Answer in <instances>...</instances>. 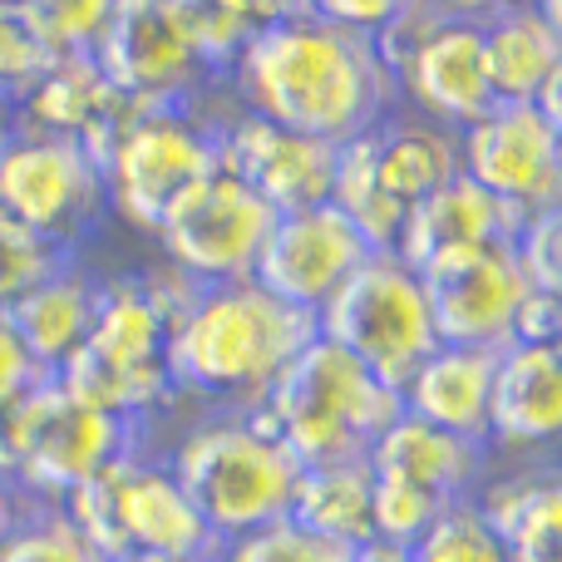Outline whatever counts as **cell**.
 Segmentation results:
<instances>
[{
	"mask_svg": "<svg viewBox=\"0 0 562 562\" xmlns=\"http://www.w3.org/2000/svg\"><path fill=\"white\" fill-rule=\"evenodd\" d=\"M213 562H356V548L321 538L311 528H301L296 518H277L267 528H252L243 538H223Z\"/></svg>",
	"mask_w": 562,
	"mask_h": 562,
	"instance_id": "29",
	"label": "cell"
},
{
	"mask_svg": "<svg viewBox=\"0 0 562 562\" xmlns=\"http://www.w3.org/2000/svg\"><path fill=\"white\" fill-rule=\"evenodd\" d=\"M449 178H459V134L409 109H390L375 128L340 144L330 203L366 233L370 247H395L405 217Z\"/></svg>",
	"mask_w": 562,
	"mask_h": 562,
	"instance_id": "10",
	"label": "cell"
},
{
	"mask_svg": "<svg viewBox=\"0 0 562 562\" xmlns=\"http://www.w3.org/2000/svg\"><path fill=\"white\" fill-rule=\"evenodd\" d=\"M119 562H158V558H119Z\"/></svg>",
	"mask_w": 562,
	"mask_h": 562,
	"instance_id": "46",
	"label": "cell"
},
{
	"mask_svg": "<svg viewBox=\"0 0 562 562\" xmlns=\"http://www.w3.org/2000/svg\"><path fill=\"white\" fill-rule=\"evenodd\" d=\"M370 488H375V538L415 543L449 508L474 504L494 454L479 439H459L415 415H400L370 445Z\"/></svg>",
	"mask_w": 562,
	"mask_h": 562,
	"instance_id": "12",
	"label": "cell"
},
{
	"mask_svg": "<svg viewBox=\"0 0 562 562\" xmlns=\"http://www.w3.org/2000/svg\"><path fill=\"white\" fill-rule=\"evenodd\" d=\"M429 281L439 340L479 350H508L514 340H553L558 296L528 277L518 243L488 247Z\"/></svg>",
	"mask_w": 562,
	"mask_h": 562,
	"instance_id": "15",
	"label": "cell"
},
{
	"mask_svg": "<svg viewBox=\"0 0 562 562\" xmlns=\"http://www.w3.org/2000/svg\"><path fill=\"white\" fill-rule=\"evenodd\" d=\"M518 257H524L528 277L543 291L562 296V213L543 217V223H528L518 233Z\"/></svg>",
	"mask_w": 562,
	"mask_h": 562,
	"instance_id": "34",
	"label": "cell"
},
{
	"mask_svg": "<svg viewBox=\"0 0 562 562\" xmlns=\"http://www.w3.org/2000/svg\"><path fill=\"white\" fill-rule=\"evenodd\" d=\"M316 336L356 356L390 390H405L419 360L439 346V321L429 281L400 252L375 247L340 291L316 311Z\"/></svg>",
	"mask_w": 562,
	"mask_h": 562,
	"instance_id": "11",
	"label": "cell"
},
{
	"mask_svg": "<svg viewBox=\"0 0 562 562\" xmlns=\"http://www.w3.org/2000/svg\"><path fill=\"white\" fill-rule=\"evenodd\" d=\"M0 562H109V558L79 533L75 518L59 504H35L25 514V524L5 538Z\"/></svg>",
	"mask_w": 562,
	"mask_h": 562,
	"instance_id": "31",
	"label": "cell"
},
{
	"mask_svg": "<svg viewBox=\"0 0 562 562\" xmlns=\"http://www.w3.org/2000/svg\"><path fill=\"white\" fill-rule=\"evenodd\" d=\"M445 15H454V20H488L494 10H504L498 0H435Z\"/></svg>",
	"mask_w": 562,
	"mask_h": 562,
	"instance_id": "40",
	"label": "cell"
},
{
	"mask_svg": "<svg viewBox=\"0 0 562 562\" xmlns=\"http://www.w3.org/2000/svg\"><path fill=\"white\" fill-rule=\"evenodd\" d=\"M498 5L508 10V5H538V0H498Z\"/></svg>",
	"mask_w": 562,
	"mask_h": 562,
	"instance_id": "45",
	"label": "cell"
},
{
	"mask_svg": "<svg viewBox=\"0 0 562 562\" xmlns=\"http://www.w3.org/2000/svg\"><path fill=\"white\" fill-rule=\"evenodd\" d=\"M291 518L321 538L346 548H366L375 538V488H370L366 459H336V464H301Z\"/></svg>",
	"mask_w": 562,
	"mask_h": 562,
	"instance_id": "27",
	"label": "cell"
},
{
	"mask_svg": "<svg viewBox=\"0 0 562 562\" xmlns=\"http://www.w3.org/2000/svg\"><path fill=\"white\" fill-rule=\"evenodd\" d=\"M494 375H498V350L454 346L439 340L419 370L405 380L400 405L405 415L439 425L459 439H479L488 445V415H494Z\"/></svg>",
	"mask_w": 562,
	"mask_h": 562,
	"instance_id": "24",
	"label": "cell"
},
{
	"mask_svg": "<svg viewBox=\"0 0 562 562\" xmlns=\"http://www.w3.org/2000/svg\"><path fill=\"white\" fill-rule=\"evenodd\" d=\"M35 508V498L25 494V488L15 484V479H5L0 474V548H5V538L15 533L20 524H25V514Z\"/></svg>",
	"mask_w": 562,
	"mask_h": 562,
	"instance_id": "38",
	"label": "cell"
},
{
	"mask_svg": "<svg viewBox=\"0 0 562 562\" xmlns=\"http://www.w3.org/2000/svg\"><path fill=\"white\" fill-rule=\"evenodd\" d=\"M508 562H562V459H494L474 498Z\"/></svg>",
	"mask_w": 562,
	"mask_h": 562,
	"instance_id": "23",
	"label": "cell"
},
{
	"mask_svg": "<svg viewBox=\"0 0 562 562\" xmlns=\"http://www.w3.org/2000/svg\"><path fill=\"white\" fill-rule=\"evenodd\" d=\"M40 380H45V370L30 360V350H25V340H20L10 311H0V405L20 400L30 385H40Z\"/></svg>",
	"mask_w": 562,
	"mask_h": 562,
	"instance_id": "36",
	"label": "cell"
},
{
	"mask_svg": "<svg viewBox=\"0 0 562 562\" xmlns=\"http://www.w3.org/2000/svg\"><path fill=\"white\" fill-rule=\"evenodd\" d=\"M356 562H409L405 543H390V538H370L366 548H356Z\"/></svg>",
	"mask_w": 562,
	"mask_h": 562,
	"instance_id": "41",
	"label": "cell"
},
{
	"mask_svg": "<svg viewBox=\"0 0 562 562\" xmlns=\"http://www.w3.org/2000/svg\"><path fill=\"white\" fill-rule=\"evenodd\" d=\"M336 158L340 148L326 138L247 114L237 104L223 109V168L243 178L272 213H301V207L330 203Z\"/></svg>",
	"mask_w": 562,
	"mask_h": 562,
	"instance_id": "18",
	"label": "cell"
},
{
	"mask_svg": "<svg viewBox=\"0 0 562 562\" xmlns=\"http://www.w3.org/2000/svg\"><path fill=\"white\" fill-rule=\"evenodd\" d=\"M504 243H518V223L508 217V207L494 193H484L474 178L459 173L405 217L390 252L405 257L419 277H439Z\"/></svg>",
	"mask_w": 562,
	"mask_h": 562,
	"instance_id": "21",
	"label": "cell"
},
{
	"mask_svg": "<svg viewBox=\"0 0 562 562\" xmlns=\"http://www.w3.org/2000/svg\"><path fill=\"white\" fill-rule=\"evenodd\" d=\"M409 5H415V0H311V10H316L321 20L360 30V35H380V30L395 15H405Z\"/></svg>",
	"mask_w": 562,
	"mask_h": 562,
	"instance_id": "35",
	"label": "cell"
},
{
	"mask_svg": "<svg viewBox=\"0 0 562 562\" xmlns=\"http://www.w3.org/2000/svg\"><path fill=\"white\" fill-rule=\"evenodd\" d=\"M25 10L55 55H94L119 0H25Z\"/></svg>",
	"mask_w": 562,
	"mask_h": 562,
	"instance_id": "33",
	"label": "cell"
},
{
	"mask_svg": "<svg viewBox=\"0 0 562 562\" xmlns=\"http://www.w3.org/2000/svg\"><path fill=\"white\" fill-rule=\"evenodd\" d=\"M223 109L227 94L207 104L134 109L99 158L109 217L154 237L164 217L223 168Z\"/></svg>",
	"mask_w": 562,
	"mask_h": 562,
	"instance_id": "9",
	"label": "cell"
},
{
	"mask_svg": "<svg viewBox=\"0 0 562 562\" xmlns=\"http://www.w3.org/2000/svg\"><path fill=\"white\" fill-rule=\"evenodd\" d=\"M134 109L138 104H128L109 85L94 55H55V65L20 99V124L40 128V134H65L75 144H85L94 158H104V148L114 144V134L124 128V119Z\"/></svg>",
	"mask_w": 562,
	"mask_h": 562,
	"instance_id": "22",
	"label": "cell"
},
{
	"mask_svg": "<svg viewBox=\"0 0 562 562\" xmlns=\"http://www.w3.org/2000/svg\"><path fill=\"white\" fill-rule=\"evenodd\" d=\"M375 45L395 85V109L459 134L498 104L484 69L479 20H454L435 0H415L380 30Z\"/></svg>",
	"mask_w": 562,
	"mask_h": 562,
	"instance_id": "13",
	"label": "cell"
},
{
	"mask_svg": "<svg viewBox=\"0 0 562 562\" xmlns=\"http://www.w3.org/2000/svg\"><path fill=\"white\" fill-rule=\"evenodd\" d=\"M55 380L69 395L89 400L128 425H144L148 435L158 419L183 409L173 370H168V316L148 291L144 272L104 277L94 330Z\"/></svg>",
	"mask_w": 562,
	"mask_h": 562,
	"instance_id": "7",
	"label": "cell"
},
{
	"mask_svg": "<svg viewBox=\"0 0 562 562\" xmlns=\"http://www.w3.org/2000/svg\"><path fill=\"white\" fill-rule=\"evenodd\" d=\"M459 173L494 193L518 233L562 213V144L538 104H494L459 128Z\"/></svg>",
	"mask_w": 562,
	"mask_h": 562,
	"instance_id": "17",
	"label": "cell"
},
{
	"mask_svg": "<svg viewBox=\"0 0 562 562\" xmlns=\"http://www.w3.org/2000/svg\"><path fill=\"white\" fill-rule=\"evenodd\" d=\"M257 415L296 454V464H336V459H366L370 445L405 415V405L400 390H390L356 356L316 336L277 375Z\"/></svg>",
	"mask_w": 562,
	"mask_h": 562,
	"instance_id": "5",
	"label": "cell"
},
{
	"mask_svg": "<svg viewBox=\"0 0 562 562\" xmlns=\"http://www.w3.org/2000/svg\"><path fill=\"white\" fill-rule=\"evenodd\" d=\"M75 528L109 562L119 558H158V562H213L223 538L207 528L188 488L178 484L173 464L154 439L128 449L124 459L94 474L85 488L65 498Z\"/></svg>",
	"mask_w": 562,
	"mask_h": 562,
	"instance_id": "6",
	"label": "cell"
},
{
	"mask_svg": "<svg viewBox=\"0 0 562 562\" xmlns=\"http://www.w3.org/2000/svg\"><path fill=\"white\" fill-rule=\"evenodd\" d=\"M488 454L562 459V350L553 340H514L498 350Z\"/></svg>",
	"mask_w": 562,
	"mask_h": 562,
	"instance_id": "20",
	"label": "cell"
},
{
	"mask_svg": "<svg viewBox=\"0 0 562 562\" xmlns=\"http://www.w3.org/2000/svg\"><path fill=\"white\" fill-rule=\"evenodd\" d=\"M148 439L154 435L144 425H128L45 375L20 400L0 405V474L15 479L35 504H65L75 488Z\"/></svg>",
	"mask_w": 562,
	"mask_h": 562,
	"instance_id": "8",
	"label": "cell"
},
{
	"mask_svg": "<svg viewBox=\"0 0 562 562\" xmlns=\"http://www.w3.org/2000/svg\"><path fill=\"white\" fill-rule=\"evenodd\" d=\"M178 484L217 538H243L291 514L301 464L252 409H198L164 449Z\"/></svg>",
	"mask_w": 562,
	"mask_h": 562,
	"instance_id": "4",
	"label": "cell"
},
{
	"mask_svg": "<svg viewBox=\"0 0 562 562\" xmlns=\"http://www.w3.org/2000/svg\"><path fill=\"white\" fill-rule=\"evenodd\" d=\"M0 213L79 257V247L109 217L104 168L75 138L20 124L0 154Z\"/></svg>",
	"mask_w": 562,
	"mask_h": 562,
	"instance_id": "14",
	"label": "cell"
},
{
	"mask_svg": "<svg viewBox=\"0 0 562 562\" xmlns=\"http://www.w3.org/2000/svg\"><path fill=\"white\" fill-rule=\"evenodd\" d=\"M538 10H543V15H548V25H553L558 35H562V0H538Z\"/></svg>",
	"mask_w": 562,
	"mask_h": 562,
	"instance_id": "43",
	"label": "cell"
},
{
	"mask_svg": "<svg viewBox=\"0 0 562 562\" xmlns=\"http://www.w3.org/2000/svg\"><path fill=\"white\" fill-rule=\"evenodd\" d=\"M227 104L326 144H350L395 109L375 35L330 25L316 10L252 30L223 85Z\"/></svg>",
	"mask_w": 562,
	"mask_h": 562,
	"instance_id": "1",
	"label": "cell"
},
{
	"mask_svg": "<svg viewBox=\"0 0 562 562\" xmlns=\"http://www.w3.org/2000/svg\"><path fill=\"white\" fill-rule=\"evenodd\" d=\"M409 562H508L498 528L479 504H459L425 528L415 543H405Z\"/></svg>",
	"mask_w": 562,
	"mask_h": 562,
	"instance_id": "28",
	"label": "cell"
},
{
	"mask_svg": "<svg viewBox=\"0 0 562 562\" xmlns=\"http://www.w3.org/2000/svg\"><path fill=\"white\" fill-rule=\"evenodd\" d=\"M99 291H104V277L89 272L75 257V262L59 267L49 281H40L25 301L10 306V321H15L30 360H35L45 375H59V370L85 350L89 330H94V316H99Z\"/></svg>",
	"mask_w": 562,
	"mask_h": 562,
	"instance_id": "25",
	"label": "cell"
},
{
	"mask_svg": "<svg viewBox=\"0 0 562 562\" xmlns=\"http://www.w3.org/2000/svg\"><path fill=\"white\" fill-rule=\"evenodd\" d=\"M533 104H538V114L548 119V128H553V134H558V144H562V65L553 69V75H548V85L538 89V99H533Z\"/></svg>",
	"mask_w": 562,
	"mask_h": 562,
	"instance_id": "39",
	"label": "cell"
},
{
	"mask_svg": "<svg viewBox=\"0 0 562 562\" xmlns=\"http://www.w3.org/2000/svg\"><path fill=\"white\" fill-rule=\"evenodd\" d=\"M243 45L247 30L213 0H119L94 59L128 104L178 109L223 94Z\"/></svg>",
	"mask_w": 562,
	"mask_h": 562,
	"instance_id": "3",
	"label": "cell"
},
{
	"mask_svg": "<svg viewBox=\"0 0 562 562\" xmlns=\"http://www.w3.org/2000/svg\"><path fill=\"white\" fill-rule=\"evenodd\" d=\"M316 340V316L286 306L267 286L217 281L198 286L168 326V370L193 409H252L277 375Z\"/></svg>",
	"mask_w": 562,
	"mask_h": 562,
	"instance_id": "2",
	"label": "cell"
},
{
	"mask_svg": "<svg viewBox=\"0 0 562 562\" xmlns=\"http://www.w3.org/2000/svg\"><path fill=\"white\" fill-rule=\"evenodd\" d=\"M15 134H20V104L0 94V154H5V144H10Z\"/></svg>",
	"mask_w": 562,
	"mask_h": 562,
	"instance_id": "42",
	"label": "cell"
},
{
	"mask_svg": "<svg viewBox=\"0 0 562 562\" xmlns=\"http://www.w3.org/2000/svg\"><path fill=\"white\" fill-rule=\"evenodd\" d=\"M272 223V207L237 173L217 168L164 217L154 243L168 267L193 277L198 286H217V281H247L257 272Z\"/></svg>",
	"mask_w": 562,
	"mask_h": 562,
	"instance_id": "16",
	"label": "cell"
},
{
	"mask_svg": "<svg viewBox=\"0 0 562 562\" xmlns=\"http://www.w3.org/2000/svg\"><path fill=\"white\" fill-rule=\"evenodd\" d=\"M484 69L498 104H533L548 75L562 65V35L538 5H508L479 20Z\"/></svg>",
	"mask_w": 562,
	"mask_h": 562,
	"instance_id": "26",
	"label": "cell"
},
{
	"mask_svg": "<svg viewBox=\"0 0 562 562\" xmlns=\"http://www.w3.org/2000/svg\"><path fill=\"white\" fill-rule=\"evenodd\" d=\"M213 5L227 10L247 35H252V30H267V25H281V20L311 15V0H213Z\"/></svg>",
	"mask_w": 562,
	"mask_h": 562,
	"instance_id": "37",
	"label": "cell"
},
{
	"mask_svg": "<svg viewBox=\"0 0 562 562\" xmlns=\"http://www.w3.org/2000/svg\"><path fill=\"white\" fill-rule=\"evenodd\" d=\"M553 346L562 350V296H558V321H553Z\"/></svg>",
	"mask_w": 562,
	"mask_h": 562,
	"instance_id": "44",
	"label": "cell"
},
{
	"mask_svg": "<svg viewBox=\"0 0 562 562\" xmlns=\"http://www.w3.org/2000/svg\"><path fill=\"white\" fill-rule=\"evenodd\" d=\"M49 65H55V49H49V40L30 20L25 0H0V94L20 104L25 89Z\"/></svg>",
	"mask_w": 562,
	"mask_h": 562,
	"instance_id": "32",
	"label": "cell"
},
{
	"mask_svg": "<svg viewBox=\"0 0 562 562\" xmlns=\"http://www.w3.org/2000/svg\"><path fill=\"white\" fill-rule=\"evenodd\" d=\"M370 252H375V247L366 243V233H360L336 203L301 207V213H277L262 257H257L252 281L267 286L272 296H281L286 306L316 316L340 291V281L356 272Z\"/></svg>",
	"mask_w": 562,
	"mask_h": 562,
	"instance_id": "19",
	"label": "cell"
},
{
	"mask_svg": "<svg viewBox=\"0 0 562 562\" xmlns=\"http://www.w3.org/2000/svg\"><path fill=\"white\" fill-rule=\"evenodd\" d=\"M69 262H75V252H65L59 243L30 233V227L15 223L10 213H0V311L25 301L40 281H49Z\"/></svg>",
	"mask_w": 562,
	"mask_h": 562,
	"instance_id": "30",
	"label": "cell"
}]
</instances>
